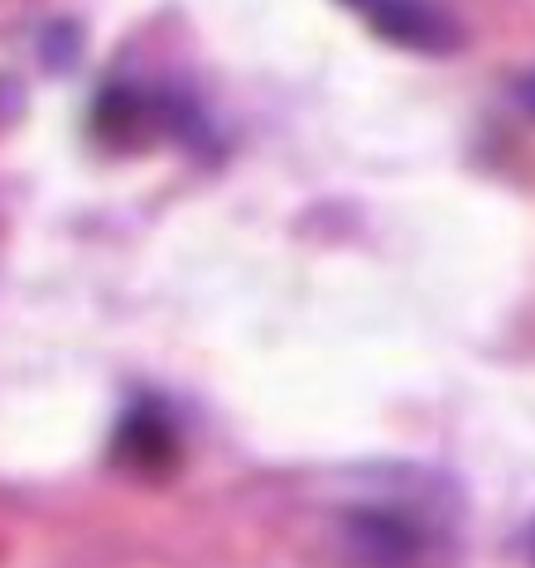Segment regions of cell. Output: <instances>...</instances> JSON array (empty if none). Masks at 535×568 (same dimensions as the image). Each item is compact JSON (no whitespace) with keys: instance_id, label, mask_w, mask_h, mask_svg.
<instances>
[{"instance_id":"obj_1","label":"cell","mask_w":535,"mask_h":568,"mask_svg":"<svg viewBox=\"0 0 535 568\" xmlns=\"http://www.w3.org/2000/svg\"><path fill=\"white\" fill-rule=\"evenodd\" d=\"M362 20L372 24L376 39L415 53H454L463 44L458 20L434 0H367Z\"/></svg>"},{"instance_id":"obj_5","label":"cell","mask_w":535,"mask_h":568,"mask_svg":"<svg viewBox=\"0 0 535 568\" xmlns=\"http://www.w3.org/2000/svg\"><path fill=\"white\" fill-rule=\"evenodd\" d=\"M343 6H357V10H362V6H367V0H343Z\"/></svg>"},{"instance_id":"obj_3","label":"cell","mask_w":535,"mask_h":568,"mask_svg":"<svg viewBox=\"0 0 535 568\" xmlns=\"http://www.w3.org/2000/svg\"><path fill=\"white\" fill-rule=\"evenodd\" d=\"M117 458L145 477H164L179 467V434L154 405H135L117 429Z\"/></svg>"},{"instance_id":"obj_2","label":"cell","mask_w":535,"mask_h":568,"mask_svg":"<svg viewBox=\"0 0 535 568\" xmlns=\"http://www.w3.org/2000/svg\"><path fill=\"white\" fill-rule=\"evenodd\" d=\"M352 549L372 568H425L430 535L405 510H352Z\"/></svg>"},{"instance_id":"obj_4","label":"cell","mask_w":535,"mask_h":568,"mask_svg":"<svg viewBox=\"0 0 535 568\" xmlns=\"http://www.w3.org/2000/svg\"><path fill=\"white\" fill-rule=\"evenodd\" d=\"M154 125H160V102H150L140 88H102V97H97V111H92V131L107 140V145H117V150H140V145H150L154 135Z\"/></svg>"}]
</instances>
